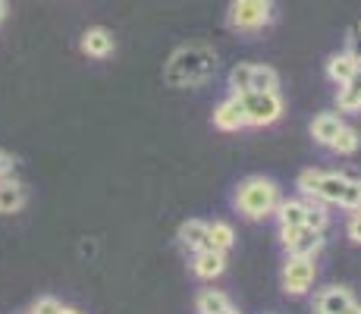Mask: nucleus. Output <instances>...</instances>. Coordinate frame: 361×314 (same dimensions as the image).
I'll return each instance as SVG.
<instances>
[{
  "instance_id": "nucleus-21",
  "label": "nucleus",
  "mask_w": 361,
  "mask_h": 314,
  "mask_svg": "<svg viewBox=\"0 0 361 314\" xmlns=\"http://www.w3.org/2000/svg\"><path fill=\"white\" fill-rule=\"evenodd\" d=\"M330 148L336 151V155H352V151L358 148V132H355V129H349V126L343 123V129L336 132V138L330 142Z\"/></svg>"
},
{
  "instance_id": "nucleus-34",
  "label": "nucleus",
  "mask_w": 361,
  "mask_h": 314,
  "mask_svg": "<svg viewBox=\"0 0 361 314\" xmlns=\"http://www.w3.org/2000/svg\"><path fill=\"white\" fill-rule=\"evenodd\" d=\"M358 211H361V207H358Z\"/></svg>"
},
{
  "instance_id": "nucleus-5",
  "label": "nucleus",
  "mask_w": 361,
  "mask_h": 314,
  "mask_svg": "<svg viewBox=\"0 0 361 314\" xmlns=\"http://www.w3.org/2000/svg\"><path fill=\"white\" fill-rule=\"evenodd\" d=\"M314 258H298V255H289L286 264H283V289L289 296H305V292L314 286Z\"/></svg>"
},
{
  "instance_id": "nucleus-12",
  "label": "nucleus",
  "mask_w": 361,
  "mask_h": 314,
  "mask_svg": "<svg viewBox=\"0 0 361 314\" xmlns=\"http://www.w3.org/2000/svg\"><path fill=\"white\" fill-rule=\"evenodd\" d=\"M179 242L192 251L207 248V223L204 220H185L183 227H179Z\"/></svg>"
},
{
  "instance_id": "nucleus-32",
  "label": "nucleus",
  "mask_w": 361,
  "mask_h": 314,
  "mask_svg": "<svg viewBox=\"0 0 361 314\" xmlns=\"http://www.w3.org/2000/svg\"><path fill=\"white\" fill-rule=\"evenodd\" d=\"M220 314H239V311H235V308H233V305H230V308H224V311H220Z\"/></svg>"
},
{
  "instance_id": "nucleus-24",
  "label": "nucleus",
  "mask_w": 361,
  "mask_h": 314,
  "mask_svg": "<svg viewBox=\"0 0 361 314\" xmlns=\"http://www.w3.org/2000/svg\"><path fill=\"white\" fill-rule=\"evenodd\" d=\"M339 205L345 211H358L361 207V179H345V188L339 195Z\"/></svg>"
},
{
  "instance_id": "nucleus-28",
  "label": "nucleus",
  "mask_w": 361,
  "mask_h": 314,
  "mask_svg": "<svg viewBox=\"0 0 361 314\" xmlns=\"http://www.w3.org/2000/svg\"><path fill=\"white\" fill-rule=\"evenodd\" d=\"M349 239H352V242H361V211L349 220Z\"/></svg>"
},
{
  "instance_id": "nucleus-3",
  "label": "nucleus",
  "mask_w": 361,
  "mask_h": 314,
  "mask_svg": "<svg viewBox=\"0 0 361 314\" xmlns=\"http://www.w3.org/2000/svg\"><path fill=\"white\" fill-rule=\"evenodd\" d=\"M274 23V0H233L230 25L235 32H261Z\"/></svg>"
},
{
  "instance_id": "nucleus-1",
  "label": "nucleus",
  "mask_w": 361,
  "mask_h": 314,
  "mask_svg": "<svg viewBox=\"0 0 361 314\" xmlns=\"http://www.w3.org/2000/svg\"><path fill=\"white\" fill-rule=\"evenodd\" d=\"M214 73H217V54L211 47L189 44V47H179L170 57L164 69V79L173 88H195V85H204Z\"/></svg>"
},
{
  "instance_id": "nucleus-13",
  "label": "nucleus",
  "mask_w": 361,
  "mask_h": 314,
  "mask_svg": "<svg viewBox=\"0 0 361 314\" xmlns=\"http://www.w3.org/2000/svg\"><path fill=\"white\" fill-rule=\"evenodd\" d=\"M25 205V192L16 179H0V214H13Z\"/></svg>"
},
{
  "instance_id": "nucleus-22",
  "label": "nucleus",
  "mask_w": 361,
  "mask_h": 314,
  "mask_svg": "<svg viewBox=\"0 0 361 314\" xmlns=\"http://www.w3.org/2000/svg\"><path fill=\"white\" fill-rule=\"evenodd\" d=\"M305 227L321 229V233H324V227H327V211H324V205L317 198L305 201Z\"/></svg>"
},
{
  "instance_id": "nucleus-30",
  "label": "nucleus",
  "mask_w": 361,
  "mask_h": 314,
  "mask_svg": "<svg viewBox=\"0 0 361 314\" xmlns=\"http://www.w3.org/2000/svg\"><path fill=\"white\" fill-rule=\"evenodd\" d=\"M343 314H361V305H355V302H352V305H349V308H345Z\"/></svg>"
},
{
  "instance_id": "nucleus-11",
  "label": "nucleus",
  "mask_w": 361,
  "mask_h": 314,
  "mask_svg": "<svg viewBox=\"0 0 361 314\" xmlns=\"http://www.w3.org/2000/svg\"><path fill=\"white\" fill-rule=\"evenodd\" d=\"M361 69V63L352 57L349 51H343V54H333V57L327 60V76L333 82H336V85H343V82H349L352 76H355Z\"/></svg>"
},
{
  "instance_id": "nucleus-25",
  "label": "nucleus",
  "mask_w": 361,
  "mask_h": 314,
  "mask_svg": "<svg viewBox=\"0 0 361 314\" xmlns=\"http://www.w3.org/2000/svg\"><path fill=\"white\" fill-rule=\"evenodd\" d=\"M317 183H321V170H302L298 173V192L314 198L317 195Z\"/></svg>"
},
{
  "instance_id": "nucleus-10",
  "label": "nucleus",
  "mask_w": 361,
  "mask_h": 314,
  "mask_svg": "<svg viewBox=\"0 0 361 314\" xmlns=\"http://www.w3.org/2000/svg\"><path fill=\"white\" fill-rule=\"evenodd\" d=\"M321 248H324V233L321 229H308V227H298L295 239L286 246L289 255H298V258H314Z\"/></svg>"
},
{
  "instance_id": "nucleus-33",
  "label": "nucleus",
  "mask_w": 361,
  "mask_h": 314,
  "mask_svg": "<svg viewBox=\"0 0 361 314\" xmlns=\"http://www.w3.org/2000/svg\"><path fill=\"white\" fill-rule=\"evenodd\" d=\"M60 314H79V311H75V308H63V311H60Z\"/></svg>"
},
{
  "instance_id": "nucleus-31",
  "label": "nucleus",
  "mask_w": 361,
  "mask_h": 314,
  "mask_svg": "<svg viewBox=\"0 0 361 314\" xmlns=\"http://www.w3.org/2000/svg\"><path fill=\"white\" fill-rule=\"evenodd\" d=\"M4 16H6V0H0V23H4Z\"/></svg>"
},
{
  "instance_id": "nucleus-8",
  "label": "nucleus",
  "mask_w": 361,
  "mask_h": 314,
  "mask_svg": "<svg viewBox=\"0 0 361 314\" xmlns=\"http://www.w3.org/2000/svg\"><path fill=\"white\" fill-rule=\"evenodd\" d=\"M114 47H116V41H114V35H110L107 29H88L85 35H82V54L85 57H94V60H104V57H110L114 54Z\"/></svg>"
},
{
  "instance_id": "nucleus-15",
  "label": "nucleus",
  "mask_w": 361,
  "mask_h": 314,
  "mask_svg": "<svg viewBox=\"0 0 361 314\" xmlns=\"http://www.w3.org/2000/svg\"><path fill=\"white\" fill-rule=\"evenodd\" d=\"M339 129H343V120H339L336 114H321V116H314V123H311V135H314V142H321V145H330Z\"/></svg>"
},
{
  "instance_id": "nucleus-14",
  "label": "nucleus",
  "mask_w": 361,
  "mask_h": 314,
  "mask_svg": "<svg viewBox=\"0 0 361 314\" xmlns=\"http://www.w3.org/2000/svg\"><path fill=\"white\" fill-rule=\"evenodd\" d=\"M345 188V176L343 173H321V183H317V201H330V205H339V195Z\"/></svg>"
},
{
  "instance_id": "nucleus-9",
  "label": "nucleus",
  "mask_w": 361,
  "mask_h": 314,
  "mask_svg": "<svg viewBox=\"0 0 361 314\" xmlns=\"http://www.w3.org/2000/svg\"><path fill=\"white\" fill-rule=\"evenodd\" d=\"M352 302H355V298H352V292L345 289V286H330V289H324L321 296H317L314 311L317 314H343Z\"/></svg>"
},
{
  "instance_id": "nucleus-23",
  "label": "nucleus",
  "mask_w": 361,
  "mask_h": 314,
  "mask_svg": "<svg viewBox=\"0 0 361 314\" xmlns=\"http://www.w3.org/2000/svg\"><path fill=\"white\" fill-rule=\"evenodd\" d=\"M230 88H233V95H245L248 88H252V63H239V66H233Z\"/></svg>"
},
{
  "instance_id": "nucleus-4",
  "label": "nucleus",
  "mask_w": 361,
  "mask_h": 314,
  "mask_svg": "<svg viewBox=\"0 0 361 314\" xmlns=\"http://www.w3.org/2000/svg\"><path fill=\"white\" fill-rule=\"evenodd\" d=\"M242 107H245V123L248 126H270L283 116V97L276 92H245Z\"/></svg>"
},
{
  "instance_id": "nucleus-16",
  "label": "nucleus",
  "mask_w": 361,
  "mask_h": 314,
  "mask_svg": "<svg viewBox=\"0 0 361 314\" xmlns=\"http://www.w3.org/2000/svg\"><path fill=\"white\" fill-rule=\"evenodd\" d=\"M339 110H345V114H352V110H361V69L355 76H352L349 82H343L339 85Z\"/></svg>"
},
{
  "instance_id": "nucleus-2",
  "label": "nucleus",
  "mask_w": 361,
  "mask_h": 314,
  "mask_svg": "<svg viewBox=\"0 0 361 314\" xmlns=\"http://www.w3.org/2000/svg\"><path fill=\"white\" fill-rule=\"evenodd\" d=\"M280 205V188H276L274 179H264V176H252L239 186L235 192V207L245 214L248 220H264L276 211Z\"/></svg>"
},
{
  "instance_id": "nucleus-17",
  "label": "nucleus",
  "mask_w": 361,
  "mask_h": 314,
  "mask_svg": "<svg viewBox=\"0 0 361 314\" xmlns=\"http://www.w3.org/2000/svg\"><path fill=\"white\" fill-rule=\"evenodd\" d=\"M235 242V233L230 223L217 220V223H207V248H217V251H230Z\"/></svg>"
},
{
  "instance_id": "nucleus-19",
  "label": "nucleus",
  "mask_w": 361,
  "mask_h": 314,
  "mask_svg": "<svg viewBox=\"0 0 361 314\" xmlns=\"http://www.w3.org/2000/svg\"><path fill=\"white\" fill-rule=\"evenodd\" d=\"M280 88V76L270 66H252V88L248 92H276Z\"/></svg>"
},
{
  "instance_id": "nucleus-27",
  "label": "nucleus",
  "mask_w": 361,
  "mask_h": 314,
  "mask_svg": "<svg viewBox=\"0 0 361 314\" xmlns=\"http://www.w3.org/2000/svg\"><path fill=\"white\" fill-rule=\"evenodd\" d=\"M345 44H349V54L361 63V23H355L349 29V38H345Z\"/></svg>"
},
{
  "instance_id": "nucleus-7",
  "label": "nucleus",
  "mask_w": 361,
  "mask_h": 314,
  "mask_svg": "<svg viewBox=\"0 0 361 314\" xmlns=\"http://www.w3.org/2000/svg\"><path fill=\"white\" fill-rule=\"evenodd\" d=\"M195 277L201 280H214L226 270V251H217V248H201L195 251V264H192Z\"/></svg>"
},
{
  "instance_id": "nucleus-18",
  "label": "nucleus",
  "mask_w": 361,
  "mask_h": 314,
  "mask_svg": "<svg viewBox=\"0 0 361 314\" xmlns=\"http://www.w3.org/2000/svg\"><path fill=\"white\" fill-rule=\"evenodd\" d=\"M276 217H280V227H305V201H280L276 205Z\"/></svg>"
},
{
  "instance_id": "nucleus-6",
  "label": "nucleus",
  "mask_w": 361,
  "mask_h": 314,
  "mask_svg": "<svg viewBox=\"0 0 361 314\" xmlns=\"http://www.w3.org/2000/svg\"><path fill=\"white\" fill-rule=\"evenodd\" d=\"M214 126H217V129H224V132L245 129V126H248L245 123V107H242V97L239 95L226 97V101L214 110Z\"/></svg>"
},
{
  "instance_id": "nucleus-26",
  "label": "nucleus",
  "mask_w": 361,
  "mask_h": 314,
  "mask_svg": "<svg viewBox=\"0 0 361 314\" xmlns=\"http://www.w3.org/2000/svg\"><path fill=\"white\" fill-rule=\"evenodd\" d=\"M60 311H63V305H60L54 296H41L32 308V314H60Z\"/></svg>"
},
{
  "instance_id": "nucleus-29",
  "label": "nucleus",
  "mask_w": 361,
  "mask_h": 314,
  "mask_svg": "<svg viewBox=\"0 0 361 314\" xmlns=\"http://www.w3.org/2000/svg\"><path fill=\"white\" fill-rule=\"evenodd\" d=\"M10 170H13V157L0 151V176H6V173H10Z\"/></svg>"
},
{
  "instance_id": "nucleus-20",
  "label": "nucleus",
  "mask_w": 361,
  "mask_h": 314,
  "mask_svg": "<svg viewBox=\"0 0 361 314\" xmlns=\"http://www.w3.org/2000/svg\"><path fill=\"white\" fill-rule=\"evenodd\" d=\"M195 308H198V314H220L224 308H230V298H226L224 292H217V289H207V292H201L198 296Z\"/></svg>"
}]
</instances>
